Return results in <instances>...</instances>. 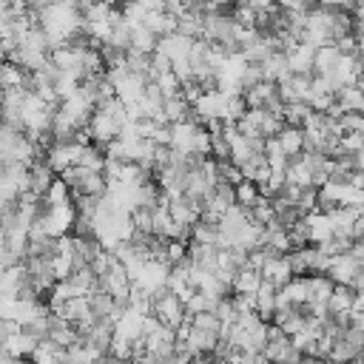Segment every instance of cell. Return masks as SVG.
I'll use <instances>...</instances> for the list:
<instances>
[{
	"label": "cell",
	"instance_id": "obj_1",
	"mask_svg": "<svg viewBox=\"0 0 364 364\" xmlns=\"http://www.w3.org/2000/svg\"><path fill=\"white\" fill-rule=\"evenodd\" d=\"M285 157H299L305 151V129L302 126H282V131L274 137Z\"/></svg>",
	"mask_w": 364,
	"mask_h": 364
},
{
	"label": "cell",
	"instance_id": "obj_2",
	"mask_svg": "<svg viewBox=\"0 0 364 364\" xmlns=\"http://www.w3.org/2000/svg\"><path fill=\"white\" fill-rule=\"evenodd\" d=\"M23 4H26V9H29V15L37 20V15L40 12H46L49 6H54L57 4V0H23Z\"/></svg>",
	"mask_w": 364,
	"mask_h": 364
}]
</instances>
